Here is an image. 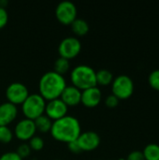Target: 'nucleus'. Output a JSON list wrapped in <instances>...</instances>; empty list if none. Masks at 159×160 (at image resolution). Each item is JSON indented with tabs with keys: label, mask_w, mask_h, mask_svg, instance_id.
I'll use <instances>...</instances> for the list:
<instances>
[{
	"label": "nucleus",
	"mask_w": 159,
	"mask_h": 160,
	"mask_svg": "<svg viewBox=\"0 0 159 160\" xmlns=\"http://www.w3.org/2000/svg\"><path fill=\"white\" fill-rule=\"evenodd\" d=\"M50 131L55 140L67 143L78 139L82 132V128L80 121L77 117L67 114L52 121Z\"/></svg>",
	"instance_id": "obj_1"
},
{
	"label": "nucleus",
	"mask_w": 159,
	"mask_h": 160,
	"mask_svg": "<svg viewBox=\"0 0 159 160\" xmlns=\"http://www.w3.org/2000/svg\"><path fill=\"white\" fill-rule=\"evenodd\" d=\"M66 86L67 82L64 75H61L54 70H49L42 74L38 82L39 94L45 100L60 98Z\"/></svg>",
	"instance_id": "obj_2"
},
{
	"label": "nucleus",
	"mask_w": 159,
	"mask_h": 160,
	"mask_svg": "<svg viewBox=\"0 0 159 160\" xmlns=\"http://www.w3.org/2000/svg\"><path fill=\"white\" fill-rule=\"evenodd\" d=\"M70 80L72 85L80 90H84L93 86H97L96 70L88 65H78L70 71Z\"/></svg>",
	"instance_id": "obj_3"
},
{
	"label": "nucleus",
	"mask_w": 159,
	"mask_h": 160,
	"mask_svg": "<svg viewBox=\"0 0 159 160\" xmlns=\"http://www.w3.org/2000/svg\"><path fill=\"white\" fill-rule=\"evenodd\" d=\"M46 107V100L40 94H29L26 99L22 103V111L25 118L35 120L38 116L44 114Z\"/></svg>",
	"instance_id": "obj_4"
},
{
	"label": "nucleus",
	"mask_w": 159,
	"mask_h": 160,
	"mask_svg": "<svg viewBox=\"0 0 159 160\" xmlns=\"http://www.w3.org/2000/svg\"><path fill=\"white\" fill-rule=\"evenodd\" d=\"M112 91L119 100L128 99L134 93V82L128 75H118L113 78Z\"/></svg>",
	"instance_id": "obj_5"
},
{
	"label": "nucleus",
	"mask_w": 159,
	"mask_h": 160,
	"mask_svg": "<svg viewBox=\"0 0 159 160\" xmlns=\"http://www.w3.org/2000/svg\"><path fill=\"white\" fill-rule=\"evenodd\" d=\"M77 7L70 0H63L55 8L56 18L63 24H71L77 18Z\"/></svg>",
	"instance_id": "obj_6"
},
{
	"label": "nucleus",
	"mask_w": 159,
	"mask_h": 160,
	"mask_svg": "<svg viewBox=\"0 0 159 160\" xmlns=\"http://www.w3.org/2000/svg\"><path fill=\"white\" fill-rule=\"evenodd\" d=\"M82 50V42L76 37H66L58 45L59 55L67 59L76 57Z\"/></svg>",
	"instance_id": "obj_7"
},
{
	"label": "nucleus",
	"mask_w": 159,
	"mask_h": 160,
	"mask_svg": "<svg viewBox=\"0 0 159 160\" xmlns=\"http://www.w3.org/2000/svg\"><path fill=\"white\" fill-rule=\"evenodd\" d=\"M29 96L28 88L21 82H10L6 88V98L8 102L15 105L22 104Z\"/></svg>",
	"instance_id": "obj_8"
},
{
	"label": "nucleus",
	"mask_w": 159,
	"mask_h": 160,
	"mask_svg": "<svg viewBox=\"0 0 159 160\" xmlns=\"http://www.w3.org/2000/svg\"><path fill=\"white\" fill-rule=\"evenodd\" d=\"M67 110L68 106L60 98H58L52 100H48L45 107V113L49 118L54 121L67 115Z\"/></svg>",
	"instance_id": "obj_9"
},
{
	"label": "nucleus",
	"mask_w": 159,
	"mask_h": 160,
	"mask_svg": "<svg viewBox=\"0 0 159 160\" xmlns=\"http://www.w3.org/2000/svg\"><path fill=\"white\" fill-rule=\"evenodd\" d=\"M36 131L37 128L34 120L28 118L19 120L14 128V133L16 137L22 141H29L35 135Z\"/></svg>",
	"instance_id": "obj_10"
},
{
	"label": "nucleus",
	"mask_w": 159,
	"mask_h": 160,
	"mask_svg": "<svg viewBox=\"0 0 159 160\" xmlns=\"http://www.w3.org/2000/svg\"><path fill=\"white\" fill-rule=\"evenodd\" d=\"M77 142L82 151H93L100 144V136L93 130L81 132Z\"/></svg>",
	"instance_id": "obj_11"
},
{
	"label": "nucleus",
	"mask_w": 159,
	"mask_h": 160,
	"mask_svg": "<svg viewBox=\"0 0 159 160\" xmlns=\"http://www.w3.org/2000/svg\"><path fill=\"white\" fill-rule=\"evenodd\" d=\"M101 98H102V93L97 86H93L82 90L81 102L88 108L97 107L100 103Z\"/></svg>",
	"instance_id": "obj_12"
},
{
	"label": "nucleus",
	"mask_w": 159,
	"mask_h": 160,
	"mask_svg": "<svg viewBox=\"0 0 159 160\" xmlns=\"http://www.w3.org/2000/svg\"><path fill=\"white\" fill-rule=\"evenodd\" d=\"M17 105L11 102H3L0 104V126H7L17 116Z\"/></svg>",
	"instance_id": "obj_13"
},
{
	"label": "nucleus",
	"mask_w": 159,
	"mask_h": 160,
	"mask_svg": "<svg viewBox=\"0 0 159 160\" xmlns=\"http://www.w3.org/2000/svg\"><path fill=\"white\" fill-rule=\"evenodd\" d=\"M82 90L77 88L74 85H67L63 90L60 98L67 106H76L81 102Z\"/></svg>",
	"instance_id": "obj_14"
},
{
	"label": "nucleus",
	"mask_w": 159,
	"mask_h": 160,
	"mask_svg": "<svg viewBox=\"0 0 159 160\" xmlns=\"http://www.w3.org/2000/svg\"><path fill=\"white\" fill-rule=\"evenodd\" d=\"M97 84L100 85H109L112 84L113 81V74L106 68H101L96 71Z\"/></svg>",
	"instance_id": "obj_15"
},
{
	"label": "nucleus",
	"mask_w": 159,
	"mask_h": 160,
	"mask_svg": "<svg viewBox=\"0 0 159 160\" xmlns=\"http://www.w3.org/2000/svg\"><path fill=\"white\" fill-rule=\"evenodd\" d=\"M71 29L72 31L78 36H83L89 31V24L88 22L82 18H76L71 22Z\"/></svg>",
	"instance_id": "obj_16"
},
{
	"label": "nucleus",
	"mask_w": 159,
	"mask_h": 160,
	"mask_svg": "<svg viewBox=\"0 0 159 160\" xmlns=\"http://www.w3.org/2000/svg\"><path fill=\"white\" fill-rule=\"evenodd\" d=\"M34 122H35L37 130H38L40 132L50 131L52 125V120L51 118H49L46 114H42L40 116H38L37 118H36L34 120Z\"/></svg>",
	"instance_id": "obj_17"
},
{
	"label": "nucleus",
	"mask_w": 159,
	"mask_h": 160,
	"mask_svg": "<svg viewBox=\"0 0 159 160\" xmlns=\"http://www.w3.org/2000/svg\"><path fill=\"white\" fill-rule=\"evenodd\" d=\"M142 155L145 160H159V145L157 143L147 144L142 151Z\"/></svg>",
	"instance_id": "obj_18"
},
{
	"label": "nucleus",
	"mask_w": 159,
	"mask_h": 160,
	"mask_svg": "<svg viewBox=\"0 0 159 160\" xmlns=\"http://www.w3.org/2000/svg\"><path fill=\"white\" fill-rule=\"evenodd\" d=\"M69 67H70V64H69V60L65 58V57H62V56H59L55 61H54V64H53V70L61 75L67 73L69 69Z\"/></svg>",
	"instance_id": "obj_19"
},
{
	"label": "nucleus",
	"mask_w": 159,
	"mask_h": 160,
	"mask_svg": "<svg viewBox=\"0 0 159 160\" xmlns=\"http://www.w3.org/2000/svg\"><path fill=\"white\" fill-rule=\"evenodd\" d=\"M13 138V132L7 126H0V142L8 143Z\"/></svg>",
	"instance_id": "obj_20"
},
{
	"label": "nucleus",
	"mask_w": 159,
	"mask_h": 160,
	"mask_svg": "<svg viewBox=\"0 0 159 160\" xmlns=\"http://www.w3.org/2000/svg\"><path fill=\"white\" fill-rule=\"evenodd\" d=\"M28 144L30 145L32 150L40 151L44 147V140L40 136H38V135H34L29 140V143Z\"/></svg>",
	"instance_id": "obj_21"
},
{
	"label": "nucleus",
	"mask_w": 159,
	"mask_h": 160,
	"mask_svg": "<svg viewBox=\"0 0 159 160\" xmlns=\"http://www.w3.org/2000/svg\"><path fill=\"white\" fill-rule=\"evenodd\" d=\"M148 82L152 89L159 92V69H155L149 74Z\"/></svg>",
	"instance_id": "obj_22"
},
{
	"label": "nucleus",
	"mask_w": 159,
	"mask_h": 160,
	"mask_svg": "<svg viewBox=\"0 0 159 160\" xmlns=\"http://www.w3.org/2000/svg\"><path fill=\"white\" fill-rule=\"evenodd\" d=\"M31 150H32V149H31V147H30V145H29L28 143L22 142V143H21V144L18 146V148H17V150H16V153L23 159L24 158H27V157L30 156Z\"/></svg>",
	"instance_id": "obj_23"
},
{
	"label": "nucleus",
	"mask_w": 159,
	"mask_h": 160,
	"mask_svg": "<svg viewBox=\"0 0 159 160\" xmlns=\"http://www.w3.org/2000/svg\"><path fill=\"white\" fill-rule=\"evenodd\" d=\"M0 160H23L16 151H8L0 156Z\"/></svg>",
	"instance_id": "obj_24"
},
{
	"label": "nucleus",
	"mask_w": 159,
	"mask_h": 160,
	"mask_svg": "<svg viewBox=\"0 0 159 160\" xmlns=\"http://www.w3.org/2000/svg\"><path fill=\"white\" fill-rule=\"evenodd\" d=\"M119 99L112 94L107 96V98H105V104L107 107L109 108H115L117 107V105L119 104Z\"/></svg>",
	"instance_id": "obj_25"
},
{
	"label": "nucleus",
	"mask_w": 159,
	"mask_h": 160,
	"mask_svg": "<svg viewBox=\"0 0 159 160\" xmlns=\"http://www.w3.org/2000/svg\"><path fill=\"white\" fill-rule=\"evenodd\" d=\"M8 21V13L6 8L0 6V28H3Z\"/></svg>",
	"instance_id": "obj_26"
},
{
	"label": "nucleus",
	"mask_w": 159,
	"mask_h": 160,
	"mask_svg": "<svg viewBox=\"0 0 159 160\" xmlns=\"http://www.w3.org/2000/svg\"><path fill=\"white\" fill-rule=\"evenodd\" d=\"M125 160H145L144 159V157L142 155V151H138V150H135V151H132L131 153L128 154V156L125 158Z\"/></svg>",
	"instance_id": "obj_27"
},
{
	"label": "nucleus",
	"mask_w": 159,
	"mask_h": 160,
	"mask_svg": "<svg viewBox=\"0 0 159 160\" xmlns=\"http://www.w3.org/2000/svg\"><path fill=\"white\" fill-rule=\"evenodd\" d=\"M67 147H68V149H69L71 152H73V153H77V154H78V153H81V152H82V149H81V147H80V145H79L77 140L67 142Z\"/></svg>",
	"instance_id": "obj_28"
},
{
	"label": "nucleus",
	"mask_w": 159,
	"mask_h": 160,
	"mask_svg": "<svg viewBox=\"0 0 159 160\" xmlns=\"http://www.w3.org/2000/svg\"><path fill=\"white\" fill-rule=\"evenodd\" d=\"M29 160H37V159H36V158H31V159H29Z\"/></svg>",
	"instance_id": "obj_29"
},
{
	"label": "nucleus",
	"mask_w": 159,
	"mask_h": 160,
	"mask_svg": "<svg viewBox=\"0 0 159 160\" xmlns=\"http://www.w3.org/2000/svg\"><path fill=\"white\" fill-rule=\"evenodd\" d=\"M53 160H62V159H59V158H56V159H53Z\"/></svg>",
	"instance_id": "obj_30"
}]
</instances>
